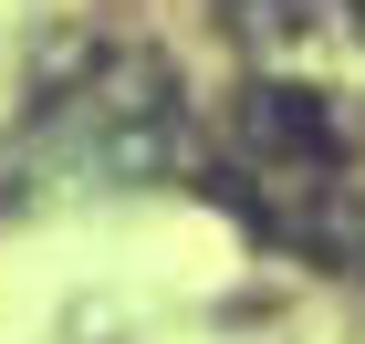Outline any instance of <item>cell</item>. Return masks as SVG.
<instances>
[{
  "label": "cell",
  "instance_id": "obj_1",
  "mask_svg": "<svg viewBox=\"0 0 365 344\" xmlns=\"http://www.w3.org/2000/svg\"><path fill=\"white\" fill-rule=\"evenodd\" d=\"M251 125L282 146V157H303V167L334 157V125H324V105H313L303 84H261V94H251Z\"/></svg>",
  "mask_w": 365,
  "mask_h": 344
}]
</instances>
